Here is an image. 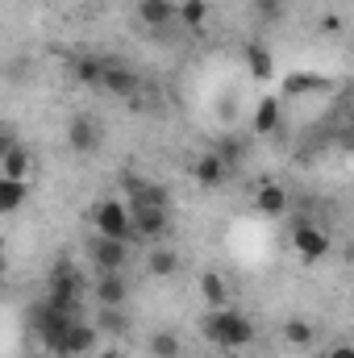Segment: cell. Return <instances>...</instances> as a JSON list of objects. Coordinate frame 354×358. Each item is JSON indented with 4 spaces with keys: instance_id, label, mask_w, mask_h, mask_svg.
<instances>
[{
    "instance_id": "277c9868",
    "label": "cell",
    "mask_w": 354,
    "mask_h": 358,
    "mask_svg": "<svg viewBox=\"0 0 354 358\" xmlns=\"http://www.w3.org/2000/svg\"><path fill=\"white\" fill-rule=\"evenodd\" d=\"M76 321H80V317H71V313L55 308L50 300L34 304V329H38V338H42V346H46V355H50V358L59 355V346H63V338H67V329H71Z\"/></svg>"
},
{
    "instance_id": "f546056e",
    "label": "cell",
    "mask_w": 354,
    "mask_h": 358,
    "mask_svg": "<svg viewBox=\"0 0 354 358\" xmlns=\"http://www.w3.org/2000/svg\"><path fill=\"white\" fill-rule=\"evenodd\" d=\"M330 358H354V346H334V350H330Z\"/></svg>"
},
{
    "instance_id": "603a6c76",
    "label": "cell",
    "mask_w": 354,
    "mask_h": 358,
    "mask_svg": "<svg viewBox=\"0 0 354 358\" xmlns=\"http://www.w3.org/2000/svg\"><path fill=\"white\" fill-rule=\"evenodd\" d=\"M283 342H288L292 350H309V346L317 342V329H313L309 321L292 317V321H283Z\"/></svg>"
},
{
    "instance_id": "9c48e42d",
    "label": "cell",
    "mask_w": 354,
    "mask_h": 358,
    "mask_svg": "<svg viewBox=\"0 0 354 358\" xmlns=\"http://www.w3.org/2000/svg\"><path fill=\"white\" fill-rule=\"evenodd\" d=\"M100 329L92 325V321H76L71 329H67V338H63V346H59V355L55 358H88L96 346H100Z\"/></svg>"
},
{
    "instance_id": "484cf974",
    "label": "cell",
    "mask_w": 354,
    "mask_h": 358,
    "mask_svg": "<svg viewBox=\"0 0 354 358\" xmlns=\"http://www.w3.org/2000/svg\"><path fill=\"white\" fill-rule=\"evenodd\" d=\"M96 329H100V334H108V338H121V334L129 329V317H125L121 308H100V321H96Z\"/></svg>"
},
{
    "instance_id": "5bb4252c",
    "label": "cell",
    "mask_w": 354,
    "mask_h": 358,
    "mask_svg": "<svg viewBox=\"0 0 354 358\" xmlns=\"http://www.w3.org/2000/svg\"><path fill=\"white\" fill-rule=\"evenodd\" d=\"M67 71L80 88H100L104 84V59L100 55H71L67 59Z\"/></svg>"
},
{
    "instance_id": "52a82bcc",
    "label": "cell",
    "mask_w": 354,
    "mask_h": 358,
    "mask_svg": "<svg viewBox=\"0 0 354 358\" xmlns=\"http://www.w3.org/2000/svg\"><path fill=\"white\" fill-rule=\"evenodd\" d=\"M88 259H92V267H96V275L121 271L129 263V242H117V238H100V234H96L88 242Z\"/></svg>"
},
{
    "instance_id": "d6986e66",
    "label": "cell",
    "mask_w": 354,
    "mask_h": 358,
    "mask_svg": "<svg viewBox=\"0 0 354 358\" xmlns=\"http://www.w3.org/2000/svg\"><path fill=\"white\" fill-rule=\"evenodd\" d=\"M246 67H250V76L259 84L275 80V59H271V50H267L263 42H246Z\"/></svg>"
},
{
    "instance_id": "44dd1931",
    "label": "cell",
    "mask_w": 354,
    "mask_h": 358,
    "mask_svg": "<svg viewBox=\"0 0 354 358\" xmlns=\"http://www.w3.org/2000/svg\"><path fill=\"white\" fill-rule=\"evenodd\" d=\"M146 271H150L155 279H171V275L179 271V250H171V246H155L150 259H146Z\"/></svg>"
},
{
    "instance_id": "3957f363",
    "label": "cell",
    "mask_w": 354,
    "mask_h": 358,
    "mask_svg": "<svg viewBox=\"0 0 354 358\" xmlns=\"http://www.w3.org/2000/svg\"><path fill=\"white\" fill-rule=\"evenodd\" d=\"M46 300L55 304V308H63V313H71V317H80V296H84V279H80V271L71 267L67 259H59L55 267H50V279H46Z\"/></svg>"
},
{
    "instance_id": "e0dca14e",
    "label": "cell",
    "mask_w": 354,
    "mask_h": 358,
    "mask_svg": "<svg viewBox=\"0 0 354 358\" xmlns=\"http://www.w3.org/2000/svg\"><path fill=\"white\" fill-rule=\"evenodd\" d=\"M29 167H34V155L25 146H8L0 155V179H29Z\"/></svg>"
},
{
    "instance_id": "2e32d148",
    "label": "cell",
    "mask_w": 354,
    "mask_h": 358,
    "mask_svg": "<svg viewBox=\"0 0 354 358\" xmlns=\"http://www.w3.org/2000/svg\"><path fill=\"white\" fill-rule=\"evenodd\" d=\"M279 121H283L279 96H263V100L255 104V134H259V138H271V134L279 129Z\"/></svg>"
},
{
    "instance_id": "d4e9b609",
    "label": "cell",
    "mask_w": 354,
    "mask_h": 358,
    "mask_svg": "<svg viewBox=\"0 0 354 358\" xmlns=\"http://www.w3.org/2000/svg\"><path fill=\"white\" fill-rule=\"evenodd\" d=\"M321 76H313V71H292L288 80H283V96H309V92H321Z\"/></svg>"
},
{
    "instance_id": "6da1fadb",
    "label": "cell",
    "mask_w": 354,
    "mask_h": 358,
    "mask_svg": "<svg viewBox=\"0 0 354 358\" xmlns=\"http://www.w3.org/2000/svg\"><path fill=\"white\" fill-rule=\"evenodd\" d=\"M200 338L221 350H242L255 342V321L238 308H208L200 317Z\"/></svg>"
},
{
    "instance_id": "1f68e13d",
    "label": "cell",
    "mask_w": 354,
    "mask_h": 358,
    "mask_svg": "<svg viewBox=\"0 0 354 358\" xmlns=\"http://www.w3.org/2000/svg\"><path fill=\"white\" fill-rule=\"evenodd\" d=\"M351 259H354V238H351Z\"/></svg>"
},
{
    "instance_id": "4fadbf2b",
    "label": "cell",
    "mask_w": 354,
    "mask_h": 358,
    "mask_svg": "<svg viewBox=\"0 0 354 358\" xmlns=\"http://www.w3.org/2000/svg\"><path fill=\"white\" fill-rule=\"evenodd\" d=\"M100 142H104V129H100L92 117H71V125H67V146H71L76 155H92Z\"/></svg>"
},
{
    "instance_id": "d6a6232c",
    "label": "cell",
    "mask_w": 354,
    "mask_h": 358,
    "mask_svg": "<svg viewBox=\"0 0 354 358\" xmlns=\"http://www.w3.org/2000/svg\"><path fill=\"white\" fill-rule=\"evenodd\" d=\"M313 358H330V355H313Z\"/></svg>"
},
{
    "instance_id": "f1b7e54d",
    "label": "cell",
    "mask_w": 354,
    "mask_h": 358,
    "mask_svg": "<svg viewBox=\"0 0 354 358\" xmlns=\"http://www.w3.org/2000/svg\"><path fill=\"white\" fill-rule=\"evenodd\" d=\"M217 155H221L225 163H242V146H238V142H221V146H217Z\"/></svg>"
},
{
    "instance_id": "cb8c5ba5",
    "label": "cell",
    "mask_w": 354,
    "mask_h": 358,
    "mask_svg": "<svg viewBox=\"0 0 354 358\" xmlns=\"http://www.w3.org/2000/svg\"><path fill=\"white\" fill-rule=\"evenodd\" d=\"M29 196V183L25 179H0V213H17Z\"/></svg>"
},
{
    "instance_id": "7402d4cb",
    "label": "cell",
    "mask_w": 354,
    "mask_h": 358,
    "mask_svg": "<svg viewBox=\"0 0 354 358\" xmlns=\"http://www.w3.org/2000/svg\"><path fill=\"white\" fill-rule=\"evenodd\" d=\"M146 355L150 358H179L183 346H179V338L171 334V329H155V334L146 338Z\"/></svg>"
},
{
    "instance_id": "4dcf8cb0",
    "label": "cell",
    "mask_w": 354,
    "mask_h": 358,
    "mask_svg": "<svg viewBox=\"0 0 354 358\" xmlns=\"http://www.w3.org/2000/svg\"><path fill=\"white\" fill-rule=\"evenodd\" d=\"M96 358H121V350H113V346H104V350H100Z\"/></svg>"
},
{
    "instance_id": "8fae6325",
    "label": "cell",
    "mask_w": 354,
    "mask_h": 358,
    "mask_svg": "<svg viewBox=\"0 0 354 358\" xmlns=\"http://www.w3.org/2000/svg\"><path fill=\"white\" fill-rule=\"evenodd\" d=\"M134 17H138L146 29L163 34L171 21H179V4L176 0H138V4H134Z\"/></svg>"
},
{
    "instance_id": "83f0119b",
    "label": "cell",
    "mask_w": 354,
    "mask_h": 358,
    "mask_svg": "<svg viewBox=\"0 0 354 358\" xmlns=\"http://www.w3.org/2000/svg\"><path fill=\"white\" fill-rule=\"evenodd\" d=\"M255 13L263 21H279L283 17V0H255Z\"/></svg>"
},
{
    "instance_id": "ac0fdd59",
    "label": "cell",
    "mask_w": 354,
    "mask_h": 358,
    "mask_svg": "<svg viewBox=\"0 0 354 358\" xmlns=\"http://www.w3.org/2000/svg\"><path fill=\"white\" fill-rule=\"evenodd\" d=\"M255 208H259L263 217H283V213H288V192H283L279 183L267 179L263 187L255 192Z\"/></svg>"
},
{
    "instance_id": "8992f818",
    "label": "cell",
    "mask_w": 354,
    "mask_h": 358,
    "mask_svg": "<svg viewBox=\"0 0 354 358\" xmlns=\"http://www.w3.org/2000/svg\"><path fill=\"white\" fill-rule=\"evenodd\" d=\"M292 246H296L300 263H321V259L334 250L330 234H325L321 225H313V221H296V229H292Z\"/></svg>"
},
{
    "instance_id": "7c38bea8",
    "label": "cell",
    "mask_w": 354,
    "mask_h": 358,
    "mask_svg": "<svg viewBox=\"0 0 354 358\" xmlns=\"http://www.w3.org/2000/svg\"><path fill=\"white\" fill-rule=\"evenodd\" d=\"M92 296H96V304H100V308H121V304H125V296H129V283H125V275H121V271H104V275H96Z\"/></svg>"
},
{
    "instance_id": "ffe728a7",
    "label": "cell",
    "mask_w": 354,
    "mask_h": 358,
    "mask_svg": "<svg viewBox=\"0 0 354 358\" xmlns=\"http://www.w3.org/2000/svg\"><path fill=\"white\" fill-rule=\"evenodd\" d=\"M200 296H204L208 308H229V287H225V279L217 271H204L200 275Z\"/></svg>"
},
{
    "instance_id": "ba28073f",
    "label": "cell",
    "mask_w": 354,
    "mask_h": 358,
    "mask_svg": "<svg viewBox=\"0 0 354 358\" xmlns=\"http://www.w3.org/2000/svg\"><path fill=\"white\" fill-rule=\"evenodd\" d=\"M100 88L108 92V96H121V100H134L138 92H142V76L134 71V67H125V63H117V59H104V84Z\"/></svg>"
},
{
    "instance_id": "30bf717a",
    "label": "cell",
    "mask_w": 354,
    "mask_h": 358,
    "mask_svg": "<svg viewBox=\"0 0 354 358\" xmlns=\"http://www.w3.org/2000/svg\"><path fill=\"white\" fill-rule=\"evenodd\" d=\"M171 234V208H138L134 213V238L138 242H159Z\"/></svg>"
},
{
    "instance_id": "9a60e30c",
    "label": "cell",
    "mask_w": 354,
    "mask_h": 358,
    "mask_svg": "<svg viewBox=\"0 0 354 358\" xmlns=\"http://www.w3.org/2000/svg\"><path fill=\"white\" fill-rule=\"evenodd\" d=\"M192 176L200 179V187H208V192H217L221 183H225V176H229V163L217 155V150H204L200 159H196V167H192Z\"/></svg>"
},
{
    "instance_id": "5b68a950",
    "label": "cell",
    "mask_w": 354,
    "mask_h": 358,
    "mask_svg": "<svg viewBox=\"0 0 354 358\" xmlns=\"http://www.w3.org/2000/svg\"><path fill=\"white\" fill-rule=\"evenodd\" d=\"M121 187H125V204H129V213H138V208H171V192H167L163 183H155V179L125 176L121 179Z\"/></svg>"
},
{
    "instance_id": "4316f807",
    "label": "cell",
    "mask_w": 354,
    "mask_h": 358,
    "mask_svg": "<svg viewBox=\"0 0 354 358\" xmlns=\"http://www.w3.org/2000/svg\"><path fill=\"white\" fill-rule=\"evenodd\" d=\"M179 21H183L187 29H204V21H208V0H183V4H179Z\"/></svg>"
},
{
    "instance_id": "7a4b0ae2",
    "label": "cell",
    "mask_w": 354,
    "mask_h": 358,
    "mask_svg": "<svg viewBox=\"0 0 354 358\" xmlns=\"http://www.w3.org/2000/svg\"><path fill=\"white\" fill-rule=\"evenodd\" d=\"M92 225H96V234L100 238H117V242H138L134 238V213H129V204L125 200H96L92 204Z\"/></svg>"
}]
</instances>
